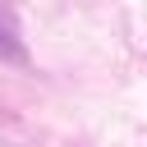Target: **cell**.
I'll return each mask as SVG.
<instances>
[{
  "label": "cell",
  "instance_id": "1",
  "mask_svg": "<svg viewBox=\"0 0 147 147\" xmlns=\"http://www.w3.org/2000/svg\"><path fill=\"white\" fill-rule=\"evenodd\" d=\"M0 55H5V60H23V46H18V37H14L5 9H0Z\"/></svg>",
  "mask_w": 147,
  "mask_h": 147
}]
</instances>
